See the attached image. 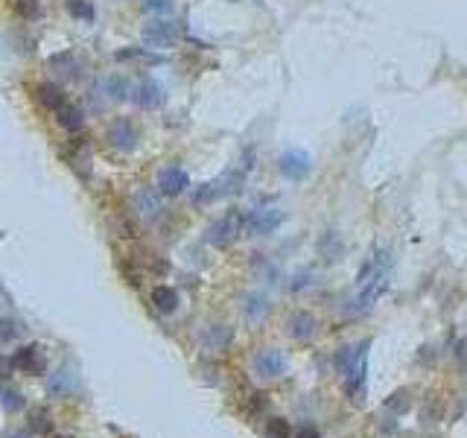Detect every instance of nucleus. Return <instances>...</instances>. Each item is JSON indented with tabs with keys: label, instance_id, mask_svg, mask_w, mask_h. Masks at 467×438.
<instances>
[{
	"label": "nucleus",
	"instance_id": "nucleus-7",
	"mask_svg": "<svg viewBox=\"0 0 467 438\" xmlns=\"http://www.w3.org/2000/svg\"><path fill=\"white\" fill-rule=\"evenodd\" d=\"M190 187V176L181 167H164L158 173V193L161 196H181Z\"/></svg>",
	"mask_w": 467,
	"mask_h": 438
},
{
	"label": "nucleus",
	"instance_id": "nucleus-1",
	"mask_svg": "<svg viewBox=\"0 0 467 438\" xmlns=\"http://www.w3.org/2000/svg\"><path fill=\"white\" fill-rule=\"evenodd\" d=\"M251 161H254V152L245 155V161H242L240 167H231V169H225V173L219 176V178L205 181L202 187H196V190H193V202H196V205H207V202H216V199H225V196L240 193L242 185H245V176H249L251 167H254Z\"/></svg>",
	"mask_w": 467,
	"mask_h": 438
},
{
	"label": "nucleus",
	"instance_id": "nucleus-9",
	"mask_svg": "<svg viewBox=\"0 0 467 438\" xmlns=\"http://www.w3.org/2000/svg\"><path fill=\"white\" fill-rule=\"evenodd\" d=\"M132 208L143 219H155L158 213H161V193L152 190V187H138L132 196Z\"/></svg>",
	"mask_w": 467,
	"mask_h": 438
},
{
	"label": "nucleus",
	"instance_id": "nucleus-21",
	"mask_svg": "<svg viewBox=\"0 0 467 438\" xmlns=\"http://www.w3.org/2000/svg\"><path fill=\"white\" fill-rule=\"evenodd\" d=\"M0 404H3L6 412H18L23 406V397L18 388H3V392H0Z\"/></svg>",
	"mask_w": 467,
	"mask_h": 438
},
{
	"label": "nucleus",
	"instance_id": "nucleus-31",
	"mask_svg": "<svg viewBox=\"0 0 467 438\" xmlns=\"http://www.w3.org/2000/svg\"><path fill=\"white\" fill-rule=\"evenodd\" d=\"M231 3H237V0H231Z\"/></svg>",
	"mask_w": 467,
	"mask_h": 438
},
{
	"label": "nucleus",
	"instance_id": "nucleus-15",
	"mask_svg": "<svg viewBox=\"0 0 467 438\" xmlns=\"http://www.w3.org/2000/svg\"><path fill=\"white\" fill-rule=\"evenodd\" d=\"M242 313H245V319L249 322H260L263 315L269 313V304H266V298L260 295V292H251V295H245V301H242Z\"/></svg>",
	"mask_w": 467,
	"mask_h": 438
},
{
	"label": "nucleus",
	"instance_id": "nucleus-29",
	"mask_svg": "<svg viewBox=\"0 0 467 438\" xmlns=\"http://www.w3.org/2000/svg\"><path fill=\"white\" fill-rule=\"evenodd\" d=\"M6 438H27V435H23V432H9Z\"/></svg>",
	"mask_w": 467,
	"mask_h": 438
},
{
	"label": "nucleus",
	"instance_id": "nucleus-13",
	"mask_svg": "<svg viewBox=\"0 0 467 438\" xmlns=\"http://www.w3.org/2000/svg\"><path fill=\"white\" fill-rule=\"evenodd\" d=\"M35 96H39V103L44 108H50V112H56V108L65 105V94H61V88H59V85H53V82L39 85V88H35Z\"/></svg>",
	"mask_w": 467,
	"mask_h": 438
},
{
	"label": "nucleus",
	"instance_id": "nucleus-11",
	"mask_svg": "<svg viewBox=\"0 0 467 438\" xmlns=\"http://www.w3.org/2000/svg\"><path fill=\"white\" fill-rule=\"evenodd\" d=\"M12 365L21 371H30V374H44L47 368V359L41 354V348L39 345H30V348H21L15 357H12Z\"/></svg>",
	"mask_w": 467,
	"mask_h": 438
},
{
	"label": "nucleus",
	"instance_id": "nucleus-24",
	"mask_svg": "<svg viewBox=\"0 0 467 438\" xmlns=\"http://www.w3.org/2000/svg\"><path fill=\"white\" fill-rule=\"evenodd\" d=\"M228 339H231L228 327H214V331L207 333V345H211V348H222V345H228Z\"/></svg>",
	"mask_w": 467,
	"mask_h": 438
},
{
	"label": "nucleus",
	"instance_id": "nucleus-12",
	"mask_svg": "<svg viewBox=\"0 0 467 438\" xmlns=\"http://www.w3.org/2000/svg\"><path fill=\"white\" fill-rule=\"evenodd\" d=\"M287 331H289L292 339H310L313 331H315V319L310 313H295V315H289Z\"/></svg>",
	"mask_w": 467,
	"mask_h": 438
},
{
	"label": "nucleus",
	"instance_id": "nucleus-25",
	"mask_svg": "<svg viewBox=\"0 0 467 438\" xmlns=\"http://www.w3.org/2000/svg\"><path fill=\"white\" fill-rule=\"evenodd\" d=\"M18 12H21L23 18H39V15H41V6H39V0H21Z\"/></svg>",
	"mask_w": 467,
	"mask_h": 438
},
{
	"label": "nucleus",
	"instance_id": "nucleus-8",
	"mask_svg": "<svg viewBox=\"0 0 467 438\" xmlns=\"http://www.w3.org/2000/svg\"><path fill=\"white\" fill-rule=\"evenodd\" d=\"M132 100L138 103L141 108H146V112H152V108L164 105L167 94H164V88H161V82H155V79H141L138 85H134V91H132Z\"/></svg>",
	"mask_w": 467,
	"mask_h": 438
},
{
	"label": "nucleus",
	"instance_id": "nucleus-30",
	"mask_svg": "<svg viewBox=\"0 0 467 438\" xmlns=\"http://www.w3.org/2000/svg\"><path fill=\"white\" fill-rule=\"evenodd\" d=\"M56 438H70V435H56Z\"/></svg>",
	"mask_w": 467,
	"mask_h": 438
},
{
	"label": "nucleus",
	"instance_id": "nucleus-28",
	"mask_svg": "<svg viewBox=\"0 0 467 438\" xmlns=\"http://www.w3.org/2000/svg\"><path fill=\"white\" fill-rule=\"evenodd\" d=\"M35 430H39V432L47 430V427H44V412H35Z\"/></svg>",
	"mask_w": 467,
	"mask_h": 438
},
{
	"label": "nucleus",
	"instance_id": "nucleus-19",
	"mask_svg": "<svg viewBox=\"0 0 467 438\" xmlns=\"http://www.w3.org/2000/svg\"><path fill=\"white\" fill-rule=\"evenodd\" d=\"M117 62H129V59H146V62H152V65H161L164 59L161 56H152V53H146V50H138V47H123V50L114 53Z\"/></svg>",
	"mask_w": 467,
	"mask_h": 438
},
{
	"label": "nucleus",
	"instance_id": "nucleus-20",
	"mask_svg": "<svg viewBox=\"0 0 467 438\" xmlns=\"http://www.w3.org/2000/svg\"><path fill=\"white\" fill-rule=\"evenodd\" d=\"M318 249H322V254H324L327 260H336L339 254H342V242L336 240L333 231H327V234L322 237V242H318Z\"/></svg>",
	"mask_w": 467,
	"mask_h": 438
},
{
	"label": "nucleus",
	"instance_id": "nucleus-18",
	"mask_svg": "<svg viewBox=\"0 0 467 438\" xmlns=\"http://www.w3.org/2000/svg\"><path fill=\"white\" fill-rule=\"evenodd\" d=\"M68 12L76 21H85V23H91L94 21V0H68Z\"/></svg>",
	"mask_w": 467,
	"mask_h": 438
},
{
	"label": "nucleus",
	"instance_id": "nucleus-3",
	"mask_svg": "<svg viewBox=\"0 0 467 438\" xmlns=\"http://www.w3.org/2000/svg\"><path fill=\"white\" fill-rule=\"evenodd\" d=\"M176 39H178V30H176L173 21L158 18V21H146L143 23V44H146V50H169V47L176 44Z\"/></svg>",
	"mask_w": 467,
	"mask_h": 438
},
{
	"label": "nucleus",
	"instance_id": "nucleus-4",
	"mask_svg": "<svg viewBox=\"0 0 467 438\" xmlns=\"http://www.w3.org/2000/svg\"><path fill=\"white\" fill-rule=\"evenodd\" d=\"M278 169H280V176L289 181H304L313 173V158L304 149H287L278 158Z\"/></svg>",
	"mask_w": 467,
	"mask_h": 438
},
{
	"label": "nucleus",
	"instance_id": "nucleus-10",
	"mask_svg": "<svg viewBox=\"0 0 467 438\" xmlns=\"http://www.w3.org/2000/svg\"><path fill=\"white\" fill-rule=\"evenodd\" d=\"M284 368H287V359L275 348L260 351L257 359H254V371L260 374V377H280V374H284Z\"/></svg>",
	"mask_w": 467,
	"mask_h": 438
},
{
	"label": "nucleus",
	"instance_id": "nucleus-27",
	"mask_svg": "<svg viewBox=\"0 0 467 438\" xmlns=\"http://www.w3.org/2000/svg\"><path fill=\"white\" fill-rule=\"evenodd\" d=\"M295 438H318V430L310 427V424H304V427L295 430Z\"/></svg>",
	"mask_w": 467,
	"mask_h": 438
},
{
	"label": "nucleus",
	"instance_id": "nucleus-23",
	"mask_svg": "<svg viewBox=\"0 0 467 438\" xmlns=\"http://www.w3.org/2000/svg\"><path fill=\"white\" fill-rule=\"evenodd\" d=\"M266 432H269V438H289V435H292L289 424H287V421H280V418H272V421H269Z\"/></svg>",
	"mask_w": 467,
	"mask_h": 438
},
{
	"label": "nucleus",
	"instance_id": "nucleus-22",
	"mask_svg": "<svg viewBox=\"0 0 467 438\" xmlns=\"http://www.w3.org/2000/svg\"><path fill=\"white\" fill-rule=\"evenodd\" d=\"M176 0H141V9L143 12H158V15H164V12H173Z\"/></svg>",
	"mask_w": 467,
	"mask_h": 438
},
{
	"label": "nucleus",
	"instance_id": "nucleus-5",
	"mask_svg": "<svg viewBox=\"0 0 467 438\" xmlns=\"http://www.w3.org/2000/svg\"><path fill=\"white\" fill-rule=\"evenodd\" d=\"M105 140L117 152H132L134 146H138V129H134V123H132L129 117H117L114 123L108 126Z\"/></svg>",
	"mask_w": 467,
	"mask_h": 438
},
{
	"label": "nucleus",
	"instance_id": "nucleus-2",
	"mask_svg": "<svg viewBox=\"0 0 467 438\" xmlns=\"http://www.w3.org/2000/svg\"><path fill=\"white\" fill-rule=\"evenodd\" d=\"M242 228H245V216L237 208H231V211H225L222 216H219L211 228H207V242L216 246V249H225L242 234Z\"/></svg>",
	"mask_w": 467,
	"mask_h": 438
},
{
	"label": "nucleus",
	"instance_id": "nucleus-26",
	"mask_svg": "<svg viewBox=\"0 0 467 438\" xmlns=\"http://www.w3.org/2000/svg\"><path fill=\"white\" fill-rule=\"evenodd\" d=\"M406 406H409L406 392H397V395H391V397L386 400V409H391V412H403Z\"/></svg>",
	"mask_w": 467,
	"mask_h": 438
},
{
	"label": "nucleus",
	"instance_id": "nucleus-16",
	"mask_svg": "<svg viewBox=\"0 0 467 438\" xmlns=\"http://www.w3.org/2000/svg\"><path fill=\"white\" fill-rule=\"evenodd\" d=\"M152 304L161 313H173L178 307V292L169 289V286H155L152 289Z\"/></svg>",
	"mask_w": 467,
	"mask_h": 438
},
{
	"label": "nucleus",
	"instance_id": "nucleus-14",
	"mask_svg": "<svg viewBox=\"0 0 467 438\" xmlns=\"http://www.w3.org/2000/svg\"><path fill=\"white\" fill-rule=\"evenodd\" d=\"M56 123L65 132H79L82 129V112H79L76 105L65 103L61 108H56Z\"/></svg>",
	"mask_w": 467,
	"mask_h": 438
},
{
	"label": "nucleus",
	"instance_id": "nucleus-17",
	"mask_svg": "<svg viewBox=\"0 0 467 438\" xmlns=\"http://www.w3.org/2000/svg\"><path fill=\"white\" fill-rule=\"evenodd\" d=\"M105 94H108V100L120 103V100H129V96H132V88H129V82L117 73V76H108V79H105Z\"/></svg>",
	"mask_w": 467,
	"mask_h": 438
},
{
	"label": "nucleus",
	"instance_id": "nucleus-6",
	"mask_svg": "<svg viewBox=\"0 0 467 438\" xmlns=\"http://www.w3.org/2000/svg\"><path fill=\"white\" fill-rule=\"evenodd\" d=\"M280 222H284V211L278 208H257L245 216V228L251 234H272V231L280 228Z\"/></svg>",
	"mask_w": 467,
	"mask_h": 438
}]
</instances>
